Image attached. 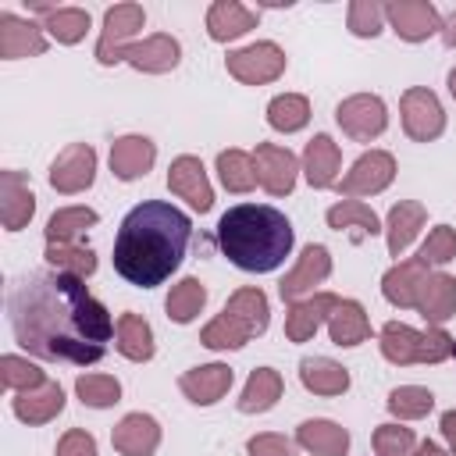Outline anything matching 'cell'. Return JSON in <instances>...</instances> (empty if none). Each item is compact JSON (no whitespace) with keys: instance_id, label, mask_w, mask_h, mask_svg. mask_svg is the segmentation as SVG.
Segmentation results:
<instances>
[{"instance_id":"cell-1","label":"cell","mask_w":456,"mask_h":456,"mask_svg":"<svg viewBox=\"0 0 456 456\" xmlns=\"http://www.w3.org/2000/svg\"><path fill=\"white\" fill-rule=\"evenodd\" d=\"M7 317L21 349L39 360L96 363L114 335V317L89 296L86 278L64 271L21 274L7 289Z\"/></svg>"},{"instance_id":"cell-2","label":"cell","mask_w":456,"mask_h":456,"mask_svg":"<svg viewBox=\"0 0 456 456\" xmlns=\"http://www.w3.org/2000/svg\"><path fill=\"white\" fill-rule=\"evenodd\" d=\"M192 221L167 200H146L132 207L114 239V271L139 289L167 281L185 260Z\"/></svg>"},{"instance_id":"cell-3","label":"cell","mask_w":456,"mask_h":456,"mask_svg":"<svg viewBox=\"0 0 456 456\" xmlns=\"http://www.w3.org/2000/svg\"><path fill=\"white\" fill-rule=\"evenodd\" d=\"M296 232L278 207L267 203H239L228 207L217 221V246L221 253L249 274H267L285 264L292 253Z\"/></svg>"},{"instance_id":"cell-4","label":"cell","mask_w":456,"mask_h":456,"mask_svg":"<svg viewBox=\"0 0 456 456\" xmlns=\"http://www.w3.org/2000/svg\"><path fill=\"white\" fill-rule=\"evenodd\" d=\"M271 324V306L267 296L253 285L235 289L224 303V310L200 331V342L207 349H242L249 338L264 335Z\"/></svg>"},{"instance_id":"cell-5","label":"cell","mask_w":456,"mask_h":456,"mask_svg":"<svg viewBox=\"0 0 456 456\" xmlns=\"http://www.w3.org/2000/svg\"><path fill=\"white\" fill-rule=\"evenodd\" d=\"M381 342V356L395 367H410V363H442L445 356H452V338L442 328H428L417 331L410 324L388 321L378 335Z\"/></svg>"},{"instance_id":"cell-6","label":"cell","mask_w":456,"mask_h":456,"mask_svg":"<svg viewBox=\"0 0 456 456\" xmlns=\"http://www.w3.org/2000/svg\"><path fill=\"white\" fill-rule=\"evenodd\" d=\"M224 68L242 86H267L285 71V50L278 43H249L224 57Z\"/></svg>"},{"instance_id":"cell-7","label":"cell","mask_w":456,"mask_h":456,"mask_svg":"<svg viewBox=\"0 0 456 456\" xmlns=\"http://www.w3.org/2000/svg\"><path fill=\"white\" fill-rule=\"evenodd\" d=\"M335 121L338 128L356 139V142H370L378 139L385 128H388V107L381 96L374 93H356V96H346L338 107H335Z\"/></svg>"},{"instance_id":"cell-8","label":"cell","mask_w":456,"mask_h":456,"mask_svg":"<svg viewBox=\"0 0 456 456\" xmlns=\"http://www.w3.org/2000/svg\"><path fill=\"white\" fill-rule=\"evenodd\" d=\"M399 114H403V132L413 142H431L445 132V110L438 103V96L424 86H410L399 100Z\"/></svg>"},{"instance_id":"cell-9","label":"cell","mask_w":456,"mask_h":456,"mask_svg":"<svg viewBox=\"0 0 456 456\" xmlns=\"http://www.w3.org/2000/svg\"><path fill=\"white\" fill-rule=\"evenodd\" d=\"M142 25H146V11L139 4H114L103 14V28H100V43H96V61L100 64L125 61V46H128V39Z\"/></svg>"},{"instance_id":"cell-10","label":"cell","mask_w":456,"mask_h":456,"mask_svg":"<svg viewBox=\"0 0 456 456\" xmlns=\"http://www.w3.org/2000/svg\"><path fill=\"white\" fill-rule=\"evenodd\" d=\"M395 178V157L388 150H367L353 160V167L342 175L338 192L356 200V196H374L381 189H388Z\"/></svg>"},{"instance_id":"cell-11","label":"cell","mask_w":456,"mask_h":456,"mask_svg":"<svg viewBox=\"0 0 456 456\" xmlns=\"http://www.w3.org/2000/svg\"><path fill=\"white\" fill-rule=\"evenodd\" d=\"M96 178V150L89 142H71L64 146L53 164H50V185L64 196H75V192H86Z\"/></svg>"},{"instance_id":"cell-12","label":"cell","mask_w":456,"mask_h":456,"mask_svg":"<svg viewBox=\"0 0 456 456\" xmlns=\"http://www.w3.org/2000/svg\"><path fill=\"white\" fill-rule=\"evenodd\" d=\"M385 18H388L392 32L406 43H424L435 32H442V14L428 0H392V4H385Z\"/></svg>"},{"instance_id":"cell-13","label":"cell","mask_w":456,"mask_h":456,"mask_svg":"<svg viewBox=\"0 0 456 456\" xmlns=\"http://www.w3.org/2000/svg\"><path fill=\"white\" fill-rule=\"evenodd\" d=\"M253 167H256V182L264 185V192L271 196H289L296 189V171L299 160L289 146L278 142H256L253 150Z\"/></svg>"},{"instance_id":"cell-14","label":"cell","mask_w":456,"mask_h":456,"mask_svg":"<svg viewBox=\"0 0 456 456\" xmlns=\"http://www.w3.org/2000/svg\"><path fill=\"white\" fill-rule=\"evenodd\" d=\"M328 274H331V253H328V246L310 242V246L296 256V267L278 281V292H281V299L292 306V303H299L306 292H314V285H321Z\"/></svg>"},{"instance_id":"cell-15","label":"cell","mask_w":456,"mask_h":456,"mask_svg":"<svg viewBox=\"0 0 456 456\" xmlns=\"http://www.w3.org/2000/svg\"><path fill=\"white\" fill-rule=\"evenodd\" d=\"M167 189H171L178 200H185L192 210H200V214H207V210L214 207L210 178H207V171H203V160L192 157V153H182V157L171 160V167H167Z\"/></svg>"},{"instance_id":"cell-16","label":"cell","mask_w":456,"mask_h":456,"mask_svg":"<svg viewBox=\"0 0 456 456\" xmlns=\"http://www.w3.org/2000/svg\"><path fill=\"white\" fill-rule=\"evenodd\" d=\"M125 61L135 68V71H146V75H164V71H175L178 61H182V46L175 36L167 32H153L150 39L142 43H128L125 46Z\"/></svg>"},{"instance_id":"cell-17","label":"cell","mask_w":456,"mask_h":456,"mask_svg":"<svg viewBox=\"0 0 456 456\" xmlns=\"http://www.w3.org/2000/svg\"><path fill=\"white\" fill-rule=\"evenodd\" d=\"M338 303H342V299H338L335 292H314V296L292 303L289 314H285V338H289V342H306V338H314V331L335 314Z\"/></svg>"},{"instance_id":"cell-18","label":"cell","mask_w":456,"mask_h":456,"mask_svg":"<svg viewBox=\"0 0 456 456\" xmlns=\"http://www.w3.org/2000/svg\"><path fill=\"white\" fill-rule=\"evenodd\" d=\"M232 381H235V374H232L228 363H203V367L185 370V374L178 378V388H182V395H185L189 403H196V406H214L217 399L228 395Z\"/></svg>"},{"instance_id":"cell-19","label":"cell","mask_w":456,"mask_h":456,"mask_svg":"<svg viewBox=\"0 0 456 456\" xmlns=\"http://www.w3.org/2000/svg\"><path fill=\"white\" fill-rule=\"evenodd\" d=\"M46 50V28L36 21H25L11 11L0 14V57L18 61V57H39Z\"/></svg>"},{"instance_id":"cell-20","label":"cell","mask_w":456,"mask_h":456,"mask_svg":"<svg viewBox=\"0 0 456 456\" xmlns=\"http://www.w3.org/2000/svg\"><path fill=\"white\" fill-rule=\"evenodd\" d=\"M36 214V196L28 189V178L14 167L0 171V217L7 232H21Z\"/></svg>"},{"instance_id":"cell-21","label":"cell","mask_w":456,"mask_h":456,"mask_svg":"<svg viewBox=\"0 0 456 456\" xmlns=\"http://www.w3.org/2000/svg\"><path fill=\"white\" fill-rule=\"evenodd\" d=\"M428 274H431V271H428V264H424L420 256L399 260V264H392V267L385 271L381 292H385V299H388L392 306H399V310H417V296H420V285H424Z\"/></svg>"},{"instance_id":"cell-22","label":"cell","mask_w":456,"mask_h":456,"mask_svg":"<svg viewBox=\"0 0 456 456\" xmlns=\"http://www.w3.org/2000/svg\"><path fill=\"white\" fill-rule=\"evenodd\" d=\"M110 445L121 456H153L160 445V424L150 413H128L114 424Z\"/></svg>"},{"instance_id":"cell-23","label":"cell","mask_w":456,"mask_h":456,"mask_svg":"<svg viewBox=\"0 0 456 456\" xmlns=\"http://www.w3.org/2000/svg\"><path fill=\"white\" fill-rule=\"evenodd\" d=\"M153 160H157V146L146 135H121L110 142V171L121 182L142 178L153 167Z\"/></svg>"},{"instance_id":"cell-24","label":"cell","mask_w":456,"mask_h":456,"mask_svg":"<svg viewBox=\"0 0 456 456\" xmlns=\"http://www.w3.org/2000/svg\"><path fill=\"white\" fill-rule=\"evenodd\" d=\"M417 310L431 328H442L449 317H456V278L445 271H431L420 285Z\"/></svg>"},{"instance_id":"cell-25","label":"cell","mask_w":456,"mask_h":456,"mask_svg":"<svg viewBox=\"0 0 456 456\" xmlns=\"http://www.w3.org/2000/svg\"><path fill=\"white\" fill-rule=\"evenodd\" d=\"M338 167H342V153L338 142L328 132H317L306 150H303V175L314 189H331L338 182Z\"/></svg>"},{"instance_id":"cell-26","label":"cell","mask_w":456,"mask_h":456,"mask_svg":"<svg viewBox=\"0 0 456 456\" xmlns=\"http://www.w3.org/2000/svg\"><path fill=\"white\" fill-rule=\"evenodd\" d=\"M256 21H260V14L249 11V7L239 4V0H217V4H210V11H207V32H210L214 43L239 39V36H246L249 28H256Z\"/></svg>"},{"instance_id":"cell-27","label":"cell","mask_w":456,"mask_h":456,"mask_svg":"<svg viewBox=\"0 0 456 456\" xmlns=\"http://www.w3.org/2000/svg\"><path fill=\"white\" fill-rule=\"evenodd\" d=\"M296 445L306 449L310 456H346L349 452V431L335 420H303L296 428Z\"/></svg>"},{"instance_id":"cell-28","label":"cell","mask_w":456,"mask_h":456,"mask_svg":"<svg viewBox=\"0 0 456 456\" xmlns=\"http://www.w3.org/2000/svg\"><path fill=\"white\" fill-rule=\"evenodd\" d=\"M428 221V210L424 203L417 200H399L392 210H388V221H385V239H388V253L392 256H403L406 246L417 239V232L424 228Z\"/></svg>"},{"instance_id":"cell-29","label":"cell","mask_w":456,"mask_h":456,"mask_svg":"<svg viewBox=\"0 0 456 456\" xmlns=\"http://www.w3.org/2000/svg\"><path fill=\"white\" fill-rule=\"evenodd\" d=\"M299 381L314 395H342L349 388V370L328 356H306L299 360Z\"/></svg>"},{"instance_id":"cell-30","label":"cell","mask_w":456,"mask_h":456,"mask_svg":"<svg viewBox=\"0 0 456 456\" xmlns=\"http://www.w3.org/2000/svg\"><path fill=\"white\" fill-rule=\"evenodd\" d=\"M64 410V388L57 381H46L32 392H18L14 395V417L25 424H46Z\"/></svg>"},{"instance_id":"cell-31","label":"cell","mask_w":456,"mask_h":456,"mask_svg":"<svg viewBox=\"0 0 456 456\" xmlns=\"http://www.w3.org/2000/svg\"><path fill=\"white\" fill-rule=\"evenodd\" d=\"M114 346L125 360L132 363H146L153 356V328L146 324V317L139 314H121L114 321Z\"/></svg>"},{"instance_id":"cell-32","label":"cell","mask_w":456,"mask_h":456,"mask_svg":"<svg viewBox=\"0 0 456 456\" xmlns=\"http://www.w3.org/2000/svg\"><path fill=\"white\" fill-rule=\"evenodd\" d=\"M328 335L335 346H360L370 338V321L367 310L356 299H342L335 306V314L328 317Z\"/></svg>"},{"instance_id":"cell-33","label":"cell","mask_w":456,"mask_h":456,"mask_svg":"<svg viewBox=\"0 0 456 456\" xmlns=\"http://www.w3.org/2000/svg\"><path fill=\"white\" fill-rule=\"evenodd\" d=\"M281 388H285V381H281V374L274 367H256L246 378V388L239 395V410L242 413H267L281 399Z\"/></svg>"},{"instance_id":"cell-34","label":"cell","mask_w":456,"mask_h":456,"mask_svg":"<svg viewBox=\"0 0 456 456\" xmlns=\"http://www.w3.org/2000/svg\"><path fill=\"white\" fill-rule=\"evenodd\" d=\"M306 121H310V100L299 96V93H281L267 103V125L274 132L292 135V132L306 128Z\"/></svg>"},{"instance_id":"cell-35","label":"cell","mask_w":456,"mask_h":456,"mask_svg":"<svg viewBox=\"0 0 456 456\" xmlns=\"http://www.w3.org/2000/svg\"><path fill=\"white\" fill-rule=\"evenodd\" d=\"M46 264L53 271H64V274H75V278H89L96 274V253L89 246H78V242H46Z\"/></svg>"},{"instance_id":"cell-36","label":"cell","mask_w":456,"mask_h":456,"mask_svg":"<svg viewBox=\"0 0 456 456\" xmlns=\"http://www.w3.org/2000/svg\"><path fill=\"white\" fill-rule=\"evenodd\" d=\"M217 175H221V185L228 192H249L256 185L253 153H246V150H221L217 153Z\"/></svg>"},{"instance_id":"cell-37","label":"cell","mask_w":456,"mask_h":456,"mask_svg":"<svg viewBox=\"0 0 456 456\" xmlns=\"http://www.w3.org/2000/svg\"><path fill=\"white\" fill-rule=\"evenodd\" d=\"M203 303H207L203 281H200V278H182L178 285H171L164 306H167V317H171L175 324H189V321H196V314L203 310Z\"/></svg>"},{"instance_id":"cell-38","label":"cell","mask_w":456,"mask_h":456,"mask_svg":"<svg viewBox=\"0 0 456 456\" xmlns=\"http://www.w3.org/2000/svg\"><path fill=\"white\" fill-rule=\"evenodd\" d=\"M324 217H328V228H335V232H342V228H360V235H378V232H385L381 221H378V214H374L367 203H360V200H342V203L328 207Z\"/></svg>"},{"instance_id":"cell-39","label":"cell","mask_w":456,"mask_h":456,"mask_svg":"<svg viewBox=\"0 0 456 456\" xmlns=\"http://www.w3.org/2000/svg\"><path fill=\"white\" fill-rule=\"evenodd\" d=\"M100 217H96L93 207H64V210H53L50 221H46V242H75Z\"/></svg>"},{"instance_id":"cell-40","label":"cell","mask_w":456,"mask_h":456,"mask_svg":"<svg viewBox=\"0 0 456 456\" xmlns=\"http://www.w3.org/2000/svg\"><path fill=\"white\" fill-rule=\"evenodd\" d=\"M43 28H46L57 43L75 46V43L89 32V11H82V7H53V11L43 14Z\"/></svg>"},{"instance_id":"cell-41","label":"cell","mask_w":456,"mask_h":456,"mask_svg":"<svg viewBox=\"0 0 456 456\" xmlns=\"http://www.w3.org/2000/svg\"><path fill=\"white\" fill-rule=\"evenodd\" d=\"M385 406H388V413L399 417V420H417V417L431 413L435 395H431V388H424V385H399V388L388 392V403H385Z\"/></svg>"},{"instance_id":"cell-42","label":"cell","mask_w":456,"mask_h":456,"mask_svg":"<svg viewBox=\"0 0 456 456\" xmlns=\"http://www.w3.org/2000/svg\"><path fill=\"white\" fill-rule=\"evenodd\" d=\"M75 392L93 410H107V406L121 403V381L114 374H82L75 381Z\"/></svg>"},{"instance_id":"cell-43","label":"cell","mask_w":456,"mask_h":456,"mask_svg":"<svg viewBox=\"0 0 456 456\" xmlns=\"http://www.w3.org/2000/svg\"><path fill=\"white\" fill-rule=\"evenodd\" d=\"M0 381H4V388H14V392H32V388L46 385L43 370H39L32 360L14 356V353L0 356Z\"/></svg>"},{"instance_id":"cell-44","label":"cell","mask_w":456,"mask_h":456,"mask_svg":"<svg viewBox=\"0 0 456 456\" xmlns=\"http://www.w3.org/2000/svg\"><path fill=\"white\" fill-rule=\"evenodd\" d=\"M417 438L403 424H378L374 428V452L378 456H413Z\"/></svg>"},{"instance_id":"cell-45","label":"cell","mask_w":456,"mask_h":456,"mask_svg":"<svg viewBox=\"0 0 456 456\" xmlns=\"http://www.w3.org/2000/svg\"><path fill=\"white\" fill-rule=\"evenodd\" d=\"M417 256H420L428 267H431V264H435V267L449 264V260L456 256V228H449V224H438V228H431Z\"/></svg>"},{"instance_id":"cell-46","label":"cell","mask_w":456,"mask_h":456,"mask_svg":"<svg viewBox=\"0 0 456 456\" xmlns=\"http://www.w3.org/2000/svg\"><path fill=\"white\" fill-rule=\"evenodd\" d=\"M381 21H385V7L381 4H374V0H353L349 4V32L353 36L374 39L381 32Z\"/></svg>"},{"instance_id":"cell-47","label":"cell","mask_w":456,"mask_h":456,"mask_svg":"<svg viewBox=\"0 0 456 456\" xmlns=\"http://www.w3.org/2000/svg\"><path fill=\"white\" fill-rule=\"evenodd\" d=\"M246 452H249V456H296V442L285 438V435L264 431V435H253V438L246 442Z\"/></svg>"},{"instance_id":"cell-48","label":"cell","mask_w":456,"mask_h":456,"mask_svg":"<svg viewBox=\"0 0 456 456\" xmlns=\"http://www.w3.org/2000/svg\"><path fill=\"white\" fill-rule=\"evenodd\" d=\"M53 456H96V438L89 431H82V428H71V431L61 435Z\"/></svg>"},{"instance_id":"cell-49","label":"cell","mask_w":456,"mask_h":456,"mask_svg":"<svg viewBox=\"0 0 456 456\" xmlns=\"http://www.w3.org/2000/svg\"><path fill=\"white\" fill-rule=\"evenodd\" d=\"M438 428H442V438L449 442V449H452V456H456V410H445L442 420H438Z\"/></svg>"},{"instance_id":"cell-50","label":"cell","mask_w":456,"mask_h":456,"mask_svg":"<svg viewBox=\"0 0 456 456\" xmlns=\"http://www.w3.org/2000/svg\"><path fill=\"white\" fill-rule=\"evenodd\" d=\"M413 456H449V452H445V449H442L438 442H431V438H424V442H420V445L413 449Z\"/></svg>"},{"instance_id":"cell-51","label":"cell","mask_w":456,"mask_h":456,"mask_svg":"<svg viewBox=\"0 0 456 456\" xmlns=\"http://www.w3.org/2000/svg\"><path fill=\"white\" fill-rule=\"evenodd\" d=\"M442 39H445L449 50H456V14H449V18L442 21Z\"/></svg>"},{"instance_id":"cell-52","label":"cell","mask_w":456,"mask_h":456,"mask_svg":"<svg viewBox=\"0 0 456 456\" xmlns=\"http://www.w3.org/2000/svg\"><path fill=\"white\" fill-rule=\"evenodd\" d=\"M449 93H452V100H456V68L449 71Z\"/></svg>"},{"instance_id":"cell-53","label":"cell","mask_w":456,"mask_h":456,"mask_svg":"<svg viewBox=\"0 0 456 456\" xmlns=\"http://www.w3.org/2000/svg\"><path fill=\"white\" fill-rule=\"evenodd\" d=\"M452 356H456V338H452Z\"/></svg>"}]
</instances>
